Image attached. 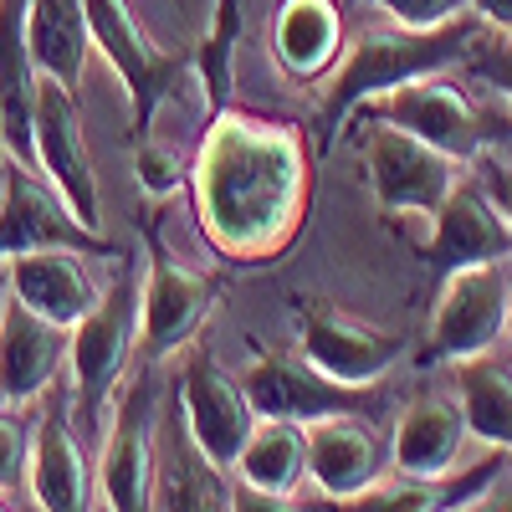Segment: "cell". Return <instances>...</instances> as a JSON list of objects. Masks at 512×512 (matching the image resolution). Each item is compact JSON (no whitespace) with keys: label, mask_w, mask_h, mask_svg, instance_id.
<instances>
[{"label":"cell","mask_w":512,"mask_h":512,"mask_svg":"<svg viewBox=\"0 0 512 512\" xmlns=\"http://www.w3.org/2000/svg\"><path fill=\"white\" fill-rule=\"evenodd\" d=\"M507 272L502 262H477V267H456L441 272V292L431 308V328H425V364H456L487 354L497 344V333L507 328Z\"/></svg>","instance_id":"52a82bcc"},{"label":"cell","mask_w":512,"mask_h":512,"mask_svg":"<svg viewBox=\"0 0 512 512\" xmlns=\"http://www.w3.org/2000/svg\"><path fill=\"white\" fill-rule=\"evenodd\" d=\"M354 118L400 123V128H410V134H420L425 144H436L451 159H461V164H477L487 154V139H492V118L446 72H425L415 82H400V88L369 98Z\"/></svg>","instance_id":"8992f818"},{"label":"cell","mask_w":512,"mask_h":512,"mask_svg":"<svg viewBox=\"0 0 512 512\" xmlns=\"http://www.w3.org/2000/svg\"><path fill=\"white\" fill-rule=\"evenodd\" d=\"M507 333H512V297H507Z\"/></svg>","instance_id":"d6a6232c"},{"label":"cell","mask_w":512,"mask_h":512,"mask_svg":"<svg viewBox=\"0 0 512 512\" xmlns=\"http://www.w3.org/2000/svg\"><path fill=\"white\" fill-rule=\"evenodd\" d=\"M0 190H6V175H0Z\"/></svg>","instance_id":"836d02e7"},{"label":"cell","mask_w":512,"mask_h":512,"mask_svg":"<svg viewBox=\"0 0 512 512\" xmlns=\"http://www.w3.org/2000/svg\"><path fill=\"white\" fill-rule=\"evenodd\" d=\"M88 26H93V47L108 57V67L128 88V103H134V134H149V118H154L159 98L175 88L180 62L154 47L128 0H88Z\"/></svg>","instance_id":"7c38bea8"},{"label":"cell","mask_w":512,"mask_h":512,"mask_svg":"<svg viewBox=\"0 0 512 512\" xmlns=\"http://www.w3.org/2000/svg\"><path fill=\"white\" fill-rule=\"evenodd\" d=\"M482 164V175H487V190H492V200L507 210V221H512V169H502V164H492L487 154L477 159Z\"/></svg>","instance_id":"f546056e"},{"label":"cell","mask_w":512,"mask_h":512,"mask_svg":"<svg viewBox=\"0 0 512 512\" xmlns=\"http://www.w3.org/2000/svg\"><path fill=\"white\" fill-rule=\"evenodd\" d=\"M477 11L492 26H512V0H477Z\"/></svg>","instance_id":"4dcf8cb0"},{"label":"cell","mask_w":512,"mask_h":512,"mask_svg":"<svg viewBox=\"0 0 512 512\" xmlns=\"http://www.w3.org/2000/svg\"><path fill=\"white\" fill-rule=\"evenodd\" d=\"M134 349H139V287L118 277L93 303V313L72 323V359H67L72 410L88 431H98L103 415L113 410V395L123 390Z\"/></svg>","instance_id":"277c9868"},{"label":"cell","mask_w":512,"mask_h":512,"mask_svg":"<svg viewBox=\"0 0 512 512\" xmlns=\"http://www.w3.org/2000/svg\"><path fill=\"white\" fill-rule=\"evenodd\" d=\"M154 507H236L221 487V466L200 451L180 400L169 410V431H159L154 451Z\"/></svg>","instance_id":"44dd1931"},{"label":"cell","mask_w":512,"mask_h":512,"mask_svg":"<svg viewBox=\"0 0 512 512\" xmlns=\"http://www.w3.org/2000/svg\"><path fill=\"white\" fill-rule=\"evenodd\" d=\"M67 395L47 390V405L36 415V436H31V461H26V492L36 497V507L47 512H82L93 507V466L82 451L77 431L67 425Z\"/></svg>","instance_id":"2e32d148"},{"label":"cell","mask_w":512,"mask_h":512,"mask_svg":"<svg viewBox=\"0 0 512 512\" xmlns=\"http://www.w3.org/2000/svg\"><path fill=\"white\" fill-rule=\"evenodd\" d=\"M190 200L226 262H277L308 216V139L282 118L221 108L190 164Z\"/></svg>","instance_id":"6da1fadb"},{"label":"cell","mask_w":512,"mask_h":512,"mask_svg":"<svg viewBox=\"0 0 512 512\" xmlns=\"http://www.w3.org/2000/svg\"><path fill=\"white\" fill-rule=\"evenodd\" d=\"M36 154H41V169L52 175V185L77 210V221L103 231L98 175H93V159H88V139H82L77 93L67 88V82L47 77V72H41V93H36Z\"/></svg>","instance_id":"4fadbf2b"},{"label":"cell","mask_w":512,"mask_h":512,"mask_svg":"<svg viewBox=\"0 0 512 512\" xmlns=\"http://www.w3.org/2000/svg\"><path fill=\"white\" fill-rule=\"evenodd\" d=\"M461 67L512 103V26L482 21L477 36H472V47H466V57H461Z\"/></svg>","instance_id":"484cf974"},{"label":"cell","mask_w":512,"mask_h":512,"mask_svg":"<svg viewBox=\"0 0 512 512\" xmlns=\"http://www.w3.org/2000/svg\"><path fill=\"white\" fill-rule=\"evenodd\" d=\"M236 472H241L246 492L267 497V502H287L297 492V482L308 477V425L262 415L236 461Z\"/></svg>","instance_id":"603a6c76"},{"label":"cell","mask_w":512,"mask_h":512,"mask_svg":"<svg viewBox=\"0 0 512 512\" xmlns=\"http://www.w3.org/2000/svg\"><path fill=\"white\" fill-rule=\"evenodd\" d=\"M297 349L313 369H323L338 384H384V374L400 359V338L338 308H303Z\"/></svg>","instance_id":"9a60e30c"},{"label":"cell","mask_w":512,"mask_h":512,"mask_svg":"<svg viewBox=\"0 0 512 512\" xmlns=\"http://www.w3.org/2000/svg\"><path fill=\"white\" fill-rule=\"evenodd\" d=\"M134 169H139L144 195H175L180 185H190V169H180V164H175V154H169L164 144H154L149 134H144V144H139Z\"/></svg>","instance_id":"83f0119b"},{"label":"cell","mask_w":512,"mask_h":512,"mask_svg":"<svg viewBox=\"0 0 512 512\" xmlns=\"http://www.w3.org/2000/svg\"><path fill=\"white\" fill-rule=\"evenodd\" d=\"M72 359V328L31 313L21 297L0 292V405H31L57 390V374Z\"/></svg>","instance_id":"30bf717a"},{"label":"cell","mask_w":512,"mask_h":512,"mask_svg":"<svg viewBox=\"0 0 512 512\" xmlns=\"http://www.w3.org/2000/svg\"><path fill=\"white\" fill-rule=\"evenodd\" d=\"M482 26V11H466L446 26H369L359 31L338 67L328 72V88H323V113H318V154H333V144L344 139V128L354 123V113L400 88V82H415L425 72H446V67H461L466 47Z\"/></svg>","instance_id":"7a4b0ae2"},{"label":"cell","mask_w":512,"mask_h":512,"mask_svg":"<svg viewBox=\"0 0 512 512\" xmlns=\"http://www.w3.org/2000/svg\"><path fill=\"white\" fill-rule=\"evenodd\" d=\"M6 164H11V149H6V118H0V175H6Z\"/></svg>","instance_id":"1f68e13d"},{"label":"cell","mask_w":512,"mask_h":512,"mask_svg":"<svg viewBox=\"0 0 512 512\" xmlns=\"http://www.w3.org/2000/svg\"><path fill=\"white\" fill-rule=\"evenodd\" d=\"M256 415L313 425L323 415H374L379 410V384H338L323 369H313L303 354H256V364L241 374Z\"/></svg>","instance_id":"ba28073f"},{"label":"cell","mask_w":512,"mask_h":512,"mask_svg":"<svg viewBox=\"0 0 512 512\" xmlns=\"http://www.w3.org/2000/svg\"><path fill=\"white\" fill-rule=\"evenodd\" d=\"M344 16L333 0H282L272 21V52L297 82H318L344 57Z\"/></svg>","instance_id":"7402d4cb"},{"label":"cell","mask_w":512,"mask_h":512,"mask_svg":"<svg viewBox=\"0 0 512 512\" xmlns=\"http://www.w3.org/2000/svg\"><path fill=\"white\" fill-rule=\"evenodd\" d=\"M26 36L36 67L67 82L77 93L82 72H88V52H93V26H88V0H31L26 11Z\"/></svg>","instance_id":"cb8c5ba5"},{"label":"cell","mask_w":512,"mask_h":512,"mask_svg":"<svg viewBox=\"0 0 512 512\" xmlns=\"http://www.w3.org/2000/svg\"><path fill=\"white\" fill-rule=\"evenodd\" d=\"M436 272H456V267H477V262H512V221L507 210L492 200L487 185L461 180L446 205L431 221V241H425Z\"/></svg>","instance_id":"e0dca14e"},{"label":"cell","mask_w":512,"mask_h":512,"mask_svg":"<svg viewBox=\"0 0 512 512\" xmlns=\"http://www.w3.org/2000/svg\"><path fill=\"white\" fill-rule=\"evenodd\" d=\"M88 251H72V246H47V251H21L11 262H0L6 272V287L21 297V303L52 323H77L82 313H93V303L103 297V287L93 282Z\"/></svg>","instance_id":"ffe728a7"},{"label":"cell","mask_w":512,"mask_h":512,"mask_svg":"<svg viewBox=\"0 0 512 512\" xmlns=\"http://www.w3.org/2000/svg\"><path fill=\"white\" fill-rule=\"evenodd\" d=\"M216 308V287L200 272L154 256V267L139 287V354L144 364H164L180 349H190V338L200 333V323Z\"/></svg>","instance_id":"5bb4252c"},{"label":"cell","mask_w":512,"mask_h":512,"mask_svg":"<svg viewBox=\"0 0 512 512\" xmlns=\"http://www.w3.org/2000/svg\"><path fill=\"white\" fill-rule=\"evenodd\" d=\"M26 461H31L26 425L11 415V405H0V492L6 497H16L26 487Z\"/></svg>","instance_id":"4316f807"},{"label":"cell","mask_w":512,"mask_h":512,"mask_svg":"<svg viewBox=\"0 0 512 512\" xmlns=\"http://www.w3.org/2000/svg\"><path fill=\"white\" fill-rule=\"evenodd\" d=\"M466 436H472V425H466V415H461V400L441 395V390H425V395L405 400V410L395 420L390 466L405 472V477L441 482L446 472L461 466Z\"/></svg>","instance_id":"d6986e66"},{"label":"cell","mask_w":512,"mask_h":512,"mask_svg":"<svg viewBox=\"0 0 512 512\" xmlns=\"http://www.w3.org/2000/svg\"><path fill=\"white\" fill-rule=\"evenodd\" d=\"M384 472H390V456H384L369 415H323L308 425V477L323 497L354 502Z\"/></svg>","instance_id":"ac0fdd59"},{"label":"cell","mask_w":512,"mask_h":512,"mask_svg":"<svg viewBox=\"0 0 512 512\" xmlns=\"http://www.w3.org/2000/svg\"><path fill=\"white\" fill-rule=\"evenodd\" d=\"M451 395L482 446L512 451V364L492 354H472L451 364Z\"/></svg>","instance_id":"d4e9b609"},{"label":"cell","mask_w":512,"mask_h":512,"mask_svg":"<svg viewBox=\"0 0 512 512\" xmlns=\"http://www.w3.org/2000/svg\"><path fill=\"white\" fill-rule=\"evenodd\" d=\"M47 246H72V251H108V236L82 226L67 195L52 185L47 169L6 164V190H0V262L21 251H47Z\"/></svg>","instance_id":"9c48e42d"},{"label":"cell","mask_w":512,"mask_h":512,"mask_svg":"<svg viewBox=\"0 0 512 512\" xmlns=\"http://www.w3.org/2000/svg\"><path fill=\"white\" fill-rule=\"evenodd\" d=\"M180 410L190 420L200 451L216 461L221 472H231V466L241 461L256 420H262L256 405H251V395H246V384L231 379L205 349H195L180 369Z\"/></svg>","instance_id":"8fae6325"},{"label":"cell","mask_w":512,"mask_h":512,"mask_svg":"<svg viewBox=\"0 0 512 512\" xmlns=\"http://www.w3.org/2000/svg\"><path fill=\"white\" fill-rule=\"evenodd\" d=\"M359 128V154H364V175L369 190L379 200L384 216H420L436 221V210L446 205V195L461 185V159H451L446 149L425 144L420 134L384 118H354Z\"/></svg>","instance_id":"3957f363"},{"label":"cell","mask_w":512,"mask_h":512,"mask_svg":"<svg viewBox=\"0 0 512 512\" xmlns=\"http://www.w3.org/2000/svg\"><path fill=\"white\" fill-rule=\"evenodd\" d=\"M159 364H144L113 395V425L98 441L93 482L103 507H154V451H159Z\"/></svg>","instance_id":"5b68a950"},{"label":"cell","mask_w":512,"mask_h":512,"mask_svg":"<svg viewBox=\"0 0 512 512\" xmlns=\"http://www.w3.org/2000/svg\"><path fill=\"white\" fill-rule=\"evenodd\" d=\"M369 6L390 11V21L400 26H446L466 11H477V0H369Z\"/></svg>","instance_id":"f1b7e54d"}]
</instances>
